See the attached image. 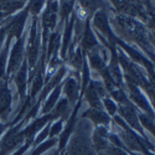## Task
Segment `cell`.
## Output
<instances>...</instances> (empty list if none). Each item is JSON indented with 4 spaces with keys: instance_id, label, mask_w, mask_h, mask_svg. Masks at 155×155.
Returning a JSON list of instances; mask_svg holds the SVG:
<instances>
[{
    "instance_id": "7",
    "label": "cell",
    "mask_w": 155,
    "mask_h": 155,
    "mask_svg": "<svg viewBox=\"0 0 155 155\" xmlns=\"http://www.w3.org/2000/svg\"><path fill=\"white\" fill-rule=\"evenodd\" d=\"M80 89H81V83L72 76L67 77V78L62 82V91H63L64 96H66L64 98L68 101V103L72 107L76 106V103L81 98Z\"/></svg>"
},
{
    "instance_id": "9",
    "label": "cell",
    "mask_w": 155,
    "mask_h": 155,
    "mask_svg": "<svg viewBox=\"0 0 155 155\" xmlns=\"http://www.w3.org/2000/svg\"><path fill=\"white\" fill-rule=\"evenodd\" d=\"M98 46V40L96 38V35L92 31L91 28V18H87L86 22H84V29H83V34H82V38H81V50L82 52L86 55L89 51L94 50Z\"/></svg>"
},
{
    "instance_id": "22",
    "label": "cell",
    "mask_w": 155,
    "mask_h": 155,
    "mask_svg": "<svg viewBox=\"0 0 155 155\" xmlns=\"http://www.w3.org/2000/svg\"><path fill=\"white\" fill-rule=\"evenodd\" d=\"M103 103H104V107L107 109V112L110 114V115H114L115 113H117V106H115V103L113 102V99L110 98H104L103 99Z\"/></svg>"
},
{
    "instance_id": "23",
    "label": "cell",
    "mask_w": 155,
    "mask_h": 155,
    "mask_svg": "<svg viewBox=\"0 0 155 155\" xmlns=\"http://www.w3.org/2000/svg\"><path fill=\"white\" fill-rule=\"evenodd\" d=\"M9 128H10V122H8V123L0 122V139H2V137L4 135V133L8 130Z\"/></svg>"
},
{
    "instance_id": "17",
    "label": "cell",
    "mask_w": 155,
    "mask_h": 155,
    "mask_svg": "<svg viewBox=\"0 0 155 155\" xmlns=\"http://www.w3.org/2000/svg\"><path fill=\"white\" fill-rule=\"evenodd\" d=\"M87 57H88L87 62H89V64H91V67L93 70H97V71L101 72L103 68H106V62H104V60L101 57V55L97 51V48L87 52Z\"/></svg>"
},
{
    "instance_id": "19",
    "label": "cell",
    "mask_w": 155,
    "mask_h": 155,
    "mask_svg": "<svg viewBox=\"0 0 155 155\" xmlns=\"http://www.w3.org/2000/svg\"><path fill=\"white\" fill-rule=\"evenodd\" d=\"M57 144H58V138H50V139L45 140L44 143H41L40 145H37L36 148H34L30 155H41V154H44L45 151L50 150L51 148L56 147Z\"/></svg>"
},
{
    "instance_id": "18",
    "label": "cell",
    "mask_w": 155,
    "mask_h": 155,
    "mask_svg": "<svg viewBox=\"0 0 155 155\" xmlns=\"http://www.w3.org/2000/svg\"><path fill=\"white\" fill-rule=\"evenodd\" d=\"M74 9V2H60L58 3V15L61 24L66 22L73 12Z\"/></svg>"
},
{
    "instance_id": "3",
    "label": "cell",
    "mask_w": 155,
    "mask_h": 155,
    "mask_svg": "<svg viewBox=\"0 0 155 155\" xmlns=\"http://www.w3.org/2000/svg\"><path fill=\"white\" fill-rule=\"evenodd\" d=\"M25 44H26V37H25V35H22L20 38H18L14 42V45L11 46L9 57H8L6 73H5L6 81L12 80V77L18 72V70L20 68V66L25 60Z\"/></svg>"
},
{
    "instance_id": "27",
    "label": "cell",
    "mask_w": 155,
    "mask_h": 155,
    "mask_svg": "<svg viewBox=\"0 0 155 155\" xmlns=\"http://www.w3.org/2000/svg\"><path fill=\"white\" fill-rule=\"evenodd\" d=\"M153 41H154V44H155V34L153 35Z\"/></svg>"
},
{
    "instance_id": "24",
    "label": "cell",
    "mask_w": 155,
    "mask_h": 155,
    "mask_svg": "<svg viewBox=\"0 0 155 155\" xmlns=\"http://www.w3.org/2000/svg\"><path fill=\"white\" fill-rule=\"evenodd\" d=\"M5 40H6V34H5V30H4V28H3V26H0V50H2V47L4 46Z\"/></svg>"
},
{
    "instance_id": "20",
    "label": "cell",
    "mask_w": 155,
    "mask_h": 155,
    "mask_svg": "<svg viewBox=\"0 0 155 155\" xmlns=\"http://www.w3.org/2000/svg\"><path fill=\"white\" fill-rule=\"evenodd\" d=\"M46 2H28L26 6L29 9V14L32 18H38V15L41 14L45 9Z\"/></svg>"
},
{
    "instance_id": "11",
    "label": "cell",
    "mask_w": 155,
    "mask_h": 155,
    "mask_svg": "<svg viewBox=\"0 0 155 155\" xmlns=\"http://www.w3.org/2000/svg\"><path fill=\"white\" fill-rule=\"evenodd\" d=\"M93 25L94 26L101 31V32H103L107 37H108V40H109V42H110V45L113 46V45H115V42H114V35H113V32H112V30H110V26H109V22H108V18H107V14L104 11H97L96 14H94V16H93Z\"/></svg>"
},
{
    "instance_id": "2",
    "label": "cell",
    "mask_w": 155,
    "mask_h": 155,
    "mask_svg": "<svg viewBox=\"0 0 155 155\" xmlns=\"http://www.w3.org/2000/svg\"><path fill=\"white\" fill-rule=\"evenodd\" d=\"M37 22L38 18H32L28 36V42L25 44V57H26L29 67V83L32 80L34 71L38 63V56L41 54V32H38Z\"/></svg>"
},
{
    "instance_id": "8",
    "label": "cell",
    "mask_w": 155,
    "mask_h": 155,
    "mask_svg": "<svg viewBox=\"0 0 155 155\" xmlns=\"http://www.w3.org/2000/svg\"><path fill=\"white\" fill-rule=\"evenodd\" d=\"M74 21H76V12L73 11L71 18L64 22V30H63V35L61 38V47H60V55L62 60H66L67 57V52L70 45L72 42V36H73V28H74Z\"/></svg>"
},
{
    "instance_id": "5",
    "label": "cell",
    "mask_w": 155,
    "mask_h": 155,
    "mask_svg": "<svg viewBox=\"0 0 155 155\" xmlns=\"http://www.w3.org/2000/svg\"><path fill=\"white\" fill-rule=\"evenodd\" d=\"M12 81H14L16 89H18V96L20 99V104L26 99L28 97V84H29V67H28V61L25 57L22 64L20 66V68L18 70V72L12 77Z\"/></svg>"
},
{
    "instance_id": "15",
    "label": "cell",
    "mask_w": 155,
    "mask_h": 155,
    "mask_svg": "<svg viewBox=\"0 0 155 155\" xmlns=\"http://www.w3.org/2000/svg\"><path fill=\"white\" fill-rule=\"evenodd\" d=\"M107 129L103 127H97L96 130L93 132L92 137V145L93 149L97 151H101L106 148L107 145Z\"/></svg>"
},
{
    "instance_id": "1",
    "label": "cell",
    "mask_w": 155,
    "mask_h": 155,
    "mask_svg": "<svg viewBox=\"0 0 155 155\" xmlns=\"http://www.w3.org/2000/svg\"><path fill=\"white\" fill-rule=\"evenodd\" d=\"M88 124L83 120L76 124L74 132L66 145L64 155H96L92 145V139L88 134Z\"/></svg>"
},
{
    "instance_id": "25",
    "label": "cell",
    "mask_w": 155,
    "mask_h": 155,
    "mask_svg": "<svg viewBox=\"0 0 155 155\" xmlns=\"http://www.w3.org/2000/svg\"><path fill=\"white\" fill-rule=\"evenodd\" d=\"M5 20H6V18L4 16V14H3V12L0 11V26H2V24H3Z\"/></svg>"
},
{
    "instance_id": "10",
    "label": "cell",
    "mask_w": 155,
    "mask_h": 155,
    "mask_svg": "<svg viewBox=\"0 0 155 155\" xmlns=\"http://www.w3.org/2000/svg\"><path fill=\"white\" fill-rule=\"evenodd\" d=\"M119 110H120L122 117L128 122V124L132 128L137 129V130L144 137V132H143V129H141L140 122H139V114L132 103L129 102V103H125V104H120Z\"/></svg>"
},
{
    "instance_id": "14",
    "label": "cell",
    "mask_w": 155,
    "mask_h": 155,
    "mask_svg": "<svg viewBox=\"0 0 155 155\" xmlns=\"http://www.w3.org/2000/svg\"><path fill=\"white\" fill-rule=\"evenodd\" d=\"M28 2H9V0H0V11L8 19L12 15L18 14L26 6Z\"/></svg>"
},
{
    "instance_id": "4",
    "label": "cell",
    "mask_w": 155,
    "mask_h": 155,
    "mask_svg": "<svg viewBox=\"0 0 155 155\" xmlns=\"http://www.w3.org/2000/svg\"><path fill=\"white\" fill-rule=\"evenodd\" d=\"M29 18V9L28 6H25L21 11H19L18 14L12 15L10 18H8L3 24L2 26L5 30L6 37L12 38H20L24 35V29H25V24Z\"/></svg>"
},
{
    "instance_id": "21",
    "label": "cell",
    "mask_w": 155,
    "mask_h": 155,
    "mask_svg": "<svg viewBox=\"0 0 155 155\" xmlns=\"http://www.w3.org/2000/svg\"><path fill=\"white\" fill-rule=\"evenodd\" d=\"M63 123H64L63 119H57L55 123H51L48 138H57L63 130Z\"/></svg>"
},
{
    "instance_id": "26",
    "label": "cell",
    "mask_w": 155,
    "mask_h": 155,
    "mask_svg": "<svg viewBox=\"0 0 155 155\" xmlns=\"http://www.w3.org/2000/svg\"><path fill=\"white\" fill-rule=\"evenodd\" d=\"M50 155H60V151H58V150H54Z\"/></svg>"
},
{
    "instance_id": "6",
    "label": "cell",
    "mask_w": 155,
    "mask_h": 155,
    "mask_svg": "<svg viewBox=\"0 0 155 155\" xmlns=\"http://www.w3.org/2000/svg\"><path fill=\"white\" fill-rule=\"evenodd\" d=\"M12 93L9 87V81L5 78L0 81V122H8V117L11 113Z\"/></svg>"
},
{
    "instance_id": "16",
    "label": "cell",
    "mask_w": 155,
    "mask_h": 155,
    "mask_svg": "<svg viewBox=\"0 0 155 155\" xmlns=\"http://www.w3.org/2000/svg\"><path fill=\"white\" fill-rule=\"evenodd\" d=\"M84 99L88 102V104L91 106V108H96V109H102V103H101V97L98 96V93L96 92V89L93 88L92 83L89 82L86 91L83 93Z\"/></svg>"
},
{
    "instance_id": "12",
    "label": "cell",
    "mask_w": 155,
    "mask_h": 155,
    "mask_svg": "<svg viewBox=\"0 0 155 155\" xmlns=\"http://www.w3.org/2000/svg\"><path fill=\"white\" fill-rule=\"evenodd\" d=\"M82 118H87L93 122L94 125H108L109 124V115L103 112V109L88 108L84 113H82Z\"/></svg>"
},
{
    "instance_id": "13",
    "label": "cell",
    "mask_w": 155,
    "mask_h": 155,
    "mask_svg": "<svg viewBox=\"0 0 155 155\" xmlns=\"http://www.w3.org/2000/svg\"><path fill=\"white\" fill-rule=\"evenodd\" d=\"M61 92H62V82L57 87H55L52 91H51V93L47 96V98L42 102V106H41V109H40V112H41L42 115L51 113V110L54 109V107L56 106V103L60 99Z\"/></svg>"
},
{
    "instance_id": "28",
    "label": "cell",
    "mask_w": 155,
    "mask_h": 155,
    "mask_svg": "<svg viewBox=\"0 0 155 155\" xmlns=\"http://www.w3.org/2000/svg\"><path fill=\"white\" fill-rule=\"evenodd\" d=\"M60 155H64V154H63V151H62V153H60Z\"/></svg>"
}]
</instances>
